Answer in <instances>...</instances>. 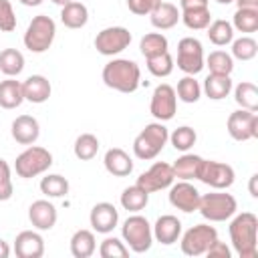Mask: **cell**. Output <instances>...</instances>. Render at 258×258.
I'll list each match as a JSON object with an SVG mask.
<instances>
[{"instance_id": "ffe728a7", "label": "cell", "mask_w": 258, "mask_h": 258, "mask_svg": "<svg viewBox=\"0 0 258 258\" xmlns=\"http://www.w3.org/2000/svg\"><path fill=\"white\" fill-rule=\"evenodd\" d=\"M153 232V238L159 242V244H165V246H171L179 240L181 236V222L171 216V214H165V216H159L155 226L151 228Z\"/></svg>"}, {"instance_id": "4fadbf2b", "label": "cell", "mask_w": 258, "mask_h": 258, "mask_svg": "<svg viewBox=\"0 0 258 258\" xmlns=\"http://www.w3.org/2000/svg\"><path fill=\"white\" fill-rule=\"evenodd\" d=\"M149 111L157 121H169L173 119L175 111H177V97H175V89L167 83H161L155 87L153 95H151V103H149Z\"/></svg>"}, {"instance_id": "b9f144b4", "label": "cell", "mask_w": 258, "mask_h": 258, "mask_svg": "<svg viewBox=\"0 0 258 258\" xmlns=\"http://www.w3.org/2000/svg\"><path fill=\"white\" fill-rule=\"evenodd\" d=\"M196 139H198L196 131H194L191 127H187V125L177 127V129L169 135V141H171V145H173L177 151H187V149H191V147L196 145Z\"/></svg>"}, {"instance_id": "db71d44e", "label": "cell", "mask_w": 258, "mask_h": 258, "mask_svg": "<svg viewBox=\"0 0 258 258\" xmlns=\"http://www.w3.org/2000/svg\"><path fill=\"white\" fill-rule=\"evenodd\" d=\"M50 2H54V4H58V6H64V4L71 2V0H50Z\"/></svg>"}, {"instance_id": "f907efd6", "label": "cell", "mask_w": 258, "mask_h": 258, "mask_svg": "<svg viewBox=\"0 0 258 258\" xmlns=\"http://www.w3.org/2000/svg\"><path fill=\"white\" fill-rule=\"evenodd\" d=\"M8 256H10V246L8 242L0 240V258H8Z\"/></svg>"}, {"instance_id": "52a82bcc", "label": "cell", "mask_w": 258, "mask_h": 258, "mask_svg": "<svg viewBox=\"0 0 258 258\" xmlns=\"http://www.w3.org/2000/svg\"><path fill=\"white\" fill-rule=\"evenodd\" d=\"M52 165V153L38 145H28L14 161V169L18 177L30 179L40 173H44Z\"/></svg>"}, {"instance_id": "f5cc1de1", "label": "cell", "mask_w": 258, "mask_h": 258, "mask_svg": "<svg viewBox=\"0 0 258 258\" xmlns=\"http://www.w3.org/2000/svg\"><path fill=\"white\" fill-rule=\"evenodd\" d=\"M20 4H24V6H38V4H42V0H20Z\"/></svg>"}, {"instance_id": "7dc6e473", "label": "cell", "mask_w": 258, "mask_h": 258, "mask_svg": "<svg viewBox=\"0 0 258 258\" xmlns=\"http://www.w3.org/2000/svg\"><path fill=\"white\" fill-rule=\"evenodd\" d=\"M206 254H208L210 258H230V248H228L224 242L216 240V242L206 250Z\"/></svg>"}, {"instance_id": "4dcf8cb0", "label": "cell", "mask_w": 258, "mask_h": 258, "mask_svg": "<svg viewBox=\"0 0 258 258\" xmlns=\"http://www.w3.org/2000/svg\"><path fill=\"white\" fill-rule=\"evenodd\" d=\"M24 69V56L16 48L0 50V73L6 77H18Z\"/></svg>"}, {"instance_id": "1f68e13d", "label": "cell", "mask_w": 258, "mask_h": 258, "mask_svg": "<svg viewBox=\"0 0 258 258\" xmlns=\"http://www.w3.org/2000/svg\"><path fill=\"white\" fill-rule=\"evenodd\" d=\"M232 28H236L238 32L250 34L258 30V8H238L234 12V20L230 22Z\"/></svg>"}, {"instance_id": "ab89813d", "label": "cell", "mask_w": 258, "mask_h": 258, "mask_svg": "<svg viewBox=\"0 0 258 258\" xmlns=\"http://www.w3.org/2000/svg\"><path fill=\"white\" fill-rule=\"evenodd\" d=\"M147 60V71L153 75V77H169L173 73V58L169 52H161V54H155V56H149L145 58Z\"/></svg>"}, {"instance_id": "603a6c76", "label": "cell", "mask_w": 258, "mask_h": 258, "mask_svg": "<svg viewBox=\"0 0 258 258\" xmlns=\"http://www.w3.org/2000/svg\"><path fill=\"white\" fill-rule=\"evenodd\" d=\"M179 16H181V12L177 10L175 4H171V2H159L151 10L149 20H151V24L157 30H169V28H173L179 22Z\"/></svg>"}, {"instance_id": "ba28073f", "label": "cell", "mask_w": 258, "mask_h": 258, "mask_svg": "<svg viewBox=\"0 0 258 258\" xmlns=\"http://www.w3.org/2000/svg\"><path fill=\"white\" fill-rule=\"evenodd\" d=\"M218 240V230L208 224H196L181 236V252L185 256H202Z\"/></svg>"}, {"instance_id": "6da1fadb", "label": "cell", "mask_w": 258, "mask_h": 258, "mask_svg": "<svg viewBox=\"0 0 258 258\" xmlns=\"http://www.w3.org/2000/svg\"><path fill=\"white\" fill-rule=\"evenodd\" d=\"M230 240L240 258L258 256V218L252 212H242L230 222Z\"/></svg>"}, {"instance_id": "816d5d0a", "label": "cell", "mask_w": 258, "mask_h": 258, "mask_svg": "<svg viewBox=\"0 0 258 258\" xmlns=\"http://www.w3.org/2000/svg\"><path fill=\"white\" fill-rule=\"evenodd\" d=\"M256 179H258V175L254 173V175L250 177V196H252V198H258V189H256Z\"/></svg>"}, {"instance_id": "e0dca14e", "label": "cell", "mask_w": 258, "mask_h": 258, "mask_svg": "<svg viewBox=\"0 0 258 258\" xmlns=\"http://www.w3.org/2000/svg\"><path fill=\"white\" fill-rule=\"evenodd\" d=\"M14 254L18 258H40L44 254V240L38 232L24 230L14 240Z\"/></svg>"}, {"instance_id": "681fc988", "label": "cell", "mask_w": 258, "mask_h": 258, "mask_svg": "<svg viewBox=\"0 0 258 258\" xmlns=\"http://www.w3.org/2000/svg\"><path fill=\"white\" fill-rule=\"evenodd\" d=\"M238 8H258V0H234Z\"/></svg>"}, {"instance_id": "5b68a950", "label": "cell", "mask_w": 258, "mask_h": 258, "mask_svg": "<svg viewBox=\"0 0 258 258\" xmlns=\"http://www.w3.org/2000/svg\"><path fill=\"white\" fill-rule=\"evenodd\" d=\"M56 34V24L50 16L38 14L28 22V28L24 32V46L30 52H46L54 40Z\"/></svg>"}, {"instance_id": "cb8c5ba5", "label": "cell", "mask_w": 258, "mask_h": 258, "mask_svg": "<svg viewBox=\"0 0 258 258\" xmlns=\"http://www.w3.org/2000/svg\"><path fill=\"white\" fill-rule=\"evenodd\" d=\"M60 22L67 28H83L89 22V10L83 2L79 0H71L62 6L60 10Z\"/></svg>"}, {"instance_id": "f546056e", "label": "cell", "mask_w": 258, "mask_h": 258, "mask_svg": "<svg viewBox=\"0 0 258 258\" xmlns=\"http://www.w3.org/2000/svg\"><path fill=\"white\" fill-rule=\"evenodd\" d=\"M206 30H208L206 34H208L210 42L216 44V46H226V44H230L234 40V28H232V24L228 20L218 18V20L210 22Z\"/></svg>"}, {"instance_id": "3957f363", "label": "cell", "mask_w": 258, "mask_h": 258, "mask_svg": "<svg viewBox=\"0 0 258 258\" xmlns=\"http://www.w3.org/2000/svg\"><path fill=\"white\" fill-rule=\"evenodd\" d=\"M169 139V133H167V127L157 121V123H149L145 125V129H141V133L135 137L133 141V153L137 159H143V161H149V159H155L159 155V151L165 147Z\"/></svg>"}, {"instance_id": "2e32d148", "label": "cell", "mask_w": 258, "mask_h": 258, "mask_svg": "<svg viewBox=\"0 0 258 258\" xmlns=\"http://www.w3.org/2000/svg\"><path fill=\"white\" fill-rule=\"evenodd\" d=\"M89 222H91V226H93L95 232L109 234V232H113V228L119 222V212H117V208L113 204L99 202V204L93 206L91 216H89Z\"/></svg>"}, {"instance_id": "9a60e30c", "label": "cell", "mask_w": 258, "mask_h": 258, "mask_svg": "<svg viewBox=\"0 0 258 258\" xmlns=\"http://www.w3.org/2000/svg\"><path fill=\"white\" fill-rule=\"evenodd\" d=\"M169 204L175 210H181L185 214H191L200 206V191L189 181L181 179V181L169 185Z\"/></svg>"}, {"instance_id": "ac0fdd59", "label": "cell", "mask_w": 258, "mask_h": 258, "mask_svg": "<svg viewBox=\"0 0 258 258\" xmlns=\"http://www.w3.org/2000/svg\"><path fill=\"white\" fill-rule=\"evenodd\" d=\"M10 133L16 143L20 145H32L40 135V125L32 115H20L12 121Z\"/></svg>"}, {"instance_id": "7a4b0ae2", "label": "cell", "mask_w": 258, "mask_h": 258, "mask_svg": "<svg viewBox=\"0 0 258 258\" xmlns=\"http://www.w3.org/2000/svg\"><path fill=\"white\" fill-rule=\"evenodd\" d=\"M103 83L119 93H135L141 83V71L137 62L129 58H113L103 67Z\"/></svg>"}, {"instance_id": "5bb4252c", "label": "cell", "mask_w": 258, "mask_h": 258, "mask_svg": "<svg viewBox=\"0 0 258 258\" xmlns=\"http://www.w3.org/2000/svg\"><path fill=\"white\" fill-rule=\"evenodd\" d=\"M173 179H175L173 167L165 161H157L137 177V185L143 187L147 194H153V191L167 189L173 183Z\"/></svg>"}, {"instance_id": "7bdbcfd3", "label": "cell", "mask_w": 258, "mask_h": 258, "mask_svg": "<svg viewBox=\"0 0 258 258\" xmlns=\"http://www.w3.org/2000/svg\"><path fill=\"white\" fill-rule=\"evenodd\" d=\"M99 254L101 258H125L129 256V248L119 238H105L99 246Z\"/></svg>"}, {"instance_id": "74e56055", "label": "cell", "mask_w": 258, "mask_h": 258, "mask_svg": "<svg viewBox=\"0 0 258 258\" xmlns=\"http://www.w3.org/2000/svg\"><path fill=\"white\" fill-rule=\"evenodd\" d=\"M139 48H141V54L145 58L161 54V52H167V38L161 32H149V34H145L141 38Z\"/></svg>"}, {"instance_id": "9c48e42d", "label": "cell", "mask_w": 258, "mask_h": 258, "mask_svg": "<svg viewBox=\"0 0 258 258\" xmlns=\"http://www.w3.org/2000/svg\"><path fill=\"white\" fill-rule=\"evenodd\" d=\"M177 69L185 75H198L204 69V46L198 38L185 36L177 42Z\"/></svg>"}, {"instance_id": "484cf974", "label": "cell", "mask_w": 258, "mask_h": 258, "mask_svg": "<svg viewBox=\"0 0 258 258\" xmlns=\"http://www.w3.org/2000/svg\"><path fill=\"white\" fill-rule=\"evenodd\" d=\"M202 161H204V157H200V155L183 153V155L177 157L175 163L171 165V167H173V175L179 177V179H185V181H189V179H198Z\"/></svg>"}, {"instance_id": "8d00e7d4", "label": "cell", "mask_w": 258, "mask_h": 258, "mask_svg": "<svg viewBox=\"0 0 258 258\" xmlns=\"http://www.w3.org/2000/svg\"><path fill=\"white\" fill-rule=\"evenodd\" d=\"M204 67H208L210 73L214 75H230L234 71V58L226 50H214L208 54Z\"/></svg>"}, {"instance_id": "836d02e7", "label": "cell", "mask_w": 258, "mask_h": 258, "mask_svg": "<svg viewBox=\"0 0 258 258\" xmlns=\"http://www.w3.org/2000/svg\"><path fill=\"white\" fill-rule=\"evenodd\" d=\"M73 151H75L77 159L89 161V159H93V157L97 155V151H99V139H97L93 133H81V135L75 139Z\"/></svg>"}, {"instance_id": "11a10c76", "label": "cell", "mask_w": 258, "mask_h": 258, "mask_svg": "<svg viewBox=\"0 0 258 258\" xmlns=\"http://www.w3.org/2000/svg\"><path fill=\"white\" fill-rule=\"evenodd\" d=\"M216 2H218V4H232L234 0H216Z\"/></svg>"}, {"instance_id": "d6986e66", "label": "cell", "mask_w": 258, "mask_h": 258, "mask_svg": "<svg viewBox=\"0 0 258 258\" xmlns=\"http://www.w3.org/2000/svg\"><path fill=\"white\" fill-rule=\"evenodd\" d=\"M28 220L36 230H50L56 224V208L48 200H36L28 208Z\"/></svg>"}, {"instance_id": "277c9868", "label": "cell", "mask_w": 258, "mask_h": 258, "mask_svg": "<svg viewBox=\"0 0 258 258\" xmlns=\"http://www.w3.org/2000/svg\"><path fill=\"white\" fill-rule=\"evenodd\" d=\"M121 236L123 242L127 244V248L131 252H147L153 244V232H151V224L147 222V218L139 216L137 212L133 216H129L123 226H121Z\"/></svg>"}, {"instance_id": "7402d4cb", "label": "cell", "mask_w": 258, "mask_h": 258, "mask_svg": "<svg viewBox=\"0 0 258 258\" xmlns=\"http://www.w3.org/2000/svg\"><path fill=\"white\" fill-rule=\"evenodd\" d=\"M103 163H105V169H107L111 175H115V177H125V175H129V173L133 171V161H131L129 153L123 151L121 147H111V149H107Z\"/></svg>"}, {"instance_id": "ee69618b", "label": "cell", "mask_w": 258, "mask_h": 258, "mask_svg": "<svg viewBox=\"0 0 258 258\" xmlns=\"http://www.w3.org/2000/svg\"><path fill=\"white\" fill-rule=\"evenodd\" d=\"M16 28V14L8 0H0V32H12Z\"/></svg>"}, {"instance_id": "d4e9b609", "label": "cell", "mask_w": 258, "mask_h": 258, "mask_svg": "<svg viewBox=\"0 0 258 258\" xmlns=\"http://www.w3.org/2000/svg\"><path fill=\"white\" fill-rule=\"evenodd\" d=\"M24 101L22 83L14 77H8L6 81H0V107L2 109H16Z\"/></svg>"}, {"instance_id": "bcb514c9", "label": "cell", "mask_w": 258, "mask_h": 258, "mask_svg": "<svg viewBox=\"0 0 258 258\" xmlns=\"http://www.w3.org/2000/svg\"><path fill=\"white\" fill-rule=\"evenodd\" d=\"M163 0H127V8L137 14V16H145V14H151V10Z\"/></svg>"}, {"instance_id": "c3c4849f", "label": "cell", "mask_w": 258, "mask_h": 258, "mask_svg": "<svg viewBox=\"0 0 258 258\" xmlns=\"http://www.w3.org/2000/svg\"><path fill=\"white\" fill-rule=\"evenodd\" d=\"M181 10H194V8H208V0H179Z\"/></svg>"}, {"instance_id": "f6af8a7d", "label": "cell", "mask_w": 258, "mask_h": 258, "mask_svg": "<svg viewBox=\"0 0 258 258\" xmlns=\"http://www.w3.org/2000/svg\"><path fill=\"white\" fill-rule=\"evenodd\" d=\"M12 198V177H10V165L0 157V202H6Z\"/></svg>"}, {"instance_id": "4316f807", "label": "cell", "mask_w": 258, "mask_h": 258, "mask_svg": "<svg viewBox=\"0 0 258 258\" xmlns=\"http://www.w3.org/2000/svg\"><path fill=\"white\" fill-rule=\"evenodd\" d=\"M97 250V240L91 230H77L71 238V254L75 258H89Z\"/></svg>"}, {"instance_id": "8992f818", "label": "cell", "mask_w": 258, "mask_h": 258, "mask_svg": "<svg viewBox=\"0 0 258 258\" xmlns=\"http://www.w3.org/2000/svg\"><path fill=\"white\" fill-rule=\"evenodd\" d=\"M236 210H238V204L232 194L212 191V194L200 196L198 212L210 222H226L236 214Z\"/></svg>"}, {"instance_id": "8fae6325", "label": "cell", "mask_w": 258, "mask_h": 258, "mask_svg": "<svg viewBox=\"0 0 258 258\" xmlns=\"http://www.w3.org/2000/svg\"><path fill=\"white\" fill-rule=\"evenodd\" d=\"M198 179L204 181L206 185L214 187V189H228L234 183L236 173H234L232 165H228V163L214 161V159H204Z\"/></svg>"}, {"instance_id": "83f0119b", "label": "cell", "mask_w": 258, "mask_h": 258, "mask_svg": "<svg viewBox=\"0 0 258 258\" xmlns=\"http://www.w3.org/2000/svg\"><path fill=\"white\" fill-rule=\"evenodd\" d=\"M232 91V79L230 75H214L210 73L204 81V93L212 99V101H220L226 99Z\"/></svg>"}, {"instance_id": "d6a6232c", "label": "cell", "mask_w": 258, "mask_h": 258, "mask_svg": "<svg viewBox=\"0 0 258 258\" xmlns=\"http://www.w3.org/2000/svg\"><path fill=\"white\" fill-rule=\"evenodd\" d=\"M234 101L242 109H248V111L256 113V109H258V89H256V85L248 83V81H242L234 89Z\"/></svg>"}, {"instance_id": "60d3db41", "label": "cell", "mask_w": 258, "mask_h": 258, "mask_svg": "<svg viewBox=\"0 0 258 258\" xmlns=\"http://www.w3.org/2000/svg\"><path fill=\"white\" fill-rule=\"evenodd\" d=\"M258 52V42L252 36H240L232 40V56L238 60H252Z\"/></svg>"}, {"instance_id": "d590c367", "label": "cell", "mask_w": 258, "mask_h": 258, "mask_svg": "<svg viewBox=\"0 0 258 258\" xmlns=\"http://www.w3.org/2000/svg\"><path fill=\"white\" fill-rule=\"evenodd\" d=\"M179 20H183V24H185L189 30H206L208 24L212 22V12H210V8L181 10Z\"/></svg>"}, {"instance_id": "f35d334b", "label": "cell", "mask_w": 258, "mask_h": 258, "mask_svg": "<svg viewBox=\"0 0 258 258\" xmlns=\"http://www.w3.org/2000/svg\"><path fill=\"white\" fill-rule=\"evenodd\" d=\"M175 97L179 101H183V103H196L202 97V87L194 79V75H187V77L179 79L177 89H175Z\"/></svg>"}, {"instance_id": "44dd1931", "label": "cell", "mask_w": 258, "mask_h": 258, "mask_svg": "<svg viewBox=\"0 0 258 258\" xmlns=\"http://www.w3.org/2000/svg\"><path fill=\"white\" fill-rule=\"evenodd\" d=\"M22 93H24V101H30V103H44L48 101L50 93H52V87L48 83L46 77L42 75H30L24 83H22Z\"/></svg>"}, {"instance_id": "7c38bea8", "label": "cell", "mask_w": 258, "mask_h": 258, "mask_svg": "<svg viewBox=\"0 0 258 258\" xmlns=\"http://www.w3.org/2000/svg\"><path fill=\"white\" fill-rule=\"evenodd\" d=\"M228 133L236 141H250L258 137V115L248 109H238L228 117Z\"/></svg>"}, {"instance_id": "e575fe53", "label": "cell", "mask_w": 258, "mask_h": 258, "mask_svg": "<svg viewBox=\"0 0 258 258\" xmlns=\"http://www.w3.org/2000/svg\"><path fill=\"white\" fill-rule=\"evenodd\" d=\"M40 191L46 198H62L69 194V181L58 173H48L40 179Z\"/></svg>"}, {"instance_id": "f1b7e54d", "label": "cell", "mask_w": 258, "mask_h": 258, "mask_svg": "<svg viewBox=\"0 0 258 258\" xmlns=\"http://www.w3.org/2000/svg\"><path fill=\"white\" fill-rule=\"evenodd\" d=\"M147 204H149V194L143 187H139L137 183L125 187L123 194H121V206L127 212H133V214L135 212H141Z\"/></svg>"}, {"instance_id": "30bf717a", "label": "cell", "mask_w": 258, "mask_h": 258, "mask_svg": "<svg viewBox=\"0 0 258 258\" xmlns=\"http://www.w3.org/2000/svg\"><path fill=\"white\" fill-rule=\"evenodd\" d=\"M129 44H131V32L125 26H109L95 36V48L103 56L119 54Z\"/></svg>"}]
</instances>
